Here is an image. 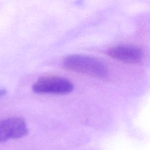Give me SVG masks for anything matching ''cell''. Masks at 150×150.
<instances>
[{
	"mask_svg": "<svg viewBox=\"0 0 150 150\" xmlns=\"http://www.w3.org/2000/svg\"><path fill=\"white\" fill-rule=\"evenodd\" d=\"M63 63L68 70L93 77H104L108 74V68L103 62L88 56L71 54L64 58Z\"/></svg>",
	"mask_w": 150,
	"mask_h": 150,
	"instance_id": "6da1fadb",
	"label": "cell"
},
{
	"mask_svg": "<svg viewBox=\"0 0 150 150\" xmlns=\"http://www.w3.org/2000/svg\"><path fill=\"white\" fill-rule=\"evenodd\" d=\"M107 53L115 59L130 64L139 63L142 58V52L141 49L130 45L113 46L107 50Z\"/></svg>",
	"mask_w": 150,
	"mask_h": 150,
	"instance_id": "277c9868",
	"label": "cell"
},
{
	"mask_svg": "<svg viewBox=\"0 0 150 150\" xmlns=\"http://www.w3.org/2000/svg\"><path fill=\"white\" fill-rule=\"evenodd\" d=\"M27 132L26 124L22 118L12 117L0 121V142L22 138Z\"/></svg>",
	"mask_w": 150,
	"mask_h": 150,
	"instance_id": "3957f363",
	"label": "cell"
},
{
	"mask_svg": "<svg viewBox=\"0 0 150 150\" xmlns=\"http://www.w3.org/2000/svg\"><path fill=\"white\" fill-rule=\"evenodd\" d=\"M6 93V90L5 89H0V97L5 95Z\"/></svg>",
	"mask_w": 150,
	"mask_h": 150,
	"instance_id": "5b68a950",
	"label": "cell"
},
{
	"mask_svg": "<svg viewBox=\"0 0 150 150\" xmlns=\"http://www.w3.org/2000/svg\"><path fill=\"white\" fill-rule=\"evenodd\" d=\"M32 89L38 93L66 94L73 90V84L66 78L47 76L39 79L33 84Z\"/></svg>",
	"mask_w": 150,
	"mask_h": 150,
	"instance_id": "7a4b0ae2",
	"label": "cell"
}]
</instances>
